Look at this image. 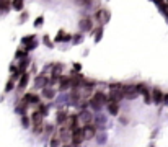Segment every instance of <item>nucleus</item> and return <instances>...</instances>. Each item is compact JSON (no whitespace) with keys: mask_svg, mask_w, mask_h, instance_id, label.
<instances>
[{"mask_svg":"<svg viewBox=\"0 0 168 147\" xmlns=\"http://www.w3.org/2000/svg\"><path fill=\"white\" fill-rule=\"evenodd\" d=\"M72 85V80L69 77H62L60 79V90H67Z\"/></svg>","mask_w":168,"mask_h":147,"instance_id":"9","label":"nucleus"},{"mask_svg":"<svg viewBox=\"0 0 168 147\" xmlns=\"http://www.w3.org/2000/svg\"><path fill=\"white\" fill-rule=\"evenodd\" d=\"M74 69H75V72H79L82 67H80V64H75V65H74Z\"/></svg>","mask_w":168,"mask_h":147,"instance_id":"28","label":"nucleus"},{"mask_svg":"<svg viewBox=\"0 0 168 147\" xmlns=\"http://www.w3.org/2000/svg\"><path fill=\"white\" fill-rule=\"evenodd\" d=\"M35 47H36V41L33 39V41H30V42H28L26 49H28V51H31V49H35Z\"/></svg>","mask_w":168,"mask_h":147,"instance_id":"19","label":"nucleus"},{"mask_svg":"<svg viewBox=\"0 0 168 147\" xmlns=\"http://www.w3.org/2000/svg\"><path fill=\"white\" fill-rule=\"evenodd\" d=\"M26 65H28V59H23V62L20 64V72H23V70H25Z\"/></svg>","mask_w":168,"mask_h":147,"instance_id":"21","label":"nucleus"},{"mask_svg":"<svg viewBox=\"0 0 168 147\" xmlns=\"http://www.w3.org/2000/svg\"><path fill=\"white\" fill-rule=\"evenodd\" d=\"M42 95H44L46 98H52L56 93H54V90H51V88H44L42 90Z\"/></svg>","mask_w":168,"mask_h":147,"instance_id":"14","label":"nucleus"},{"mask_svg":"<svg viewBox=\"0 0 168 147\" xmlns=\"http://www.w3.org/2000/svg\"><path fill=\"white\" fill-rule=\"evenodd\" d=\"M44 85H46V79H44V77H38V79H36V87H38V88H42Z\"/></svg>","mask_w":168,"mask_h":147,"instance_id":"15","label":"nucleus"},{"mask_svg":"<svg viewBox=\"0 0 168 147\" xmlns=\"http://www.w3.org/2000/svg\"><path fill=\"white\" fill-rule=\"evenodd\" d=\"M13 85H15V77H13V79L10 80V82H8V83H7V87H5V90H7V92H10V90L13 88Z\"/></svg>","mask_w":168,"mask_h":147,"instance_id":"18","label":"nucleus"},{"mask_svg":"<svg viewBox=\"0 0 168 147\" xmlns=\"http://www.w3.org/2000/svg\"><path fill=\"white\" fill-rule=\"evenodd\" d=\"M165 101H168V95H165Z\"/></svg>","mask_w":168,"mask_h":147,"instance_id":"29","label":"nucleus"},{"mask_svg":"<svg viewBox=\"0 0 168 147\" xmlns=\"http://www.w3.org/2000/svg\"><path fill=\"white\" fill-rule=\"evenodd\" d=\"M13 8H15L16 12L23 10V0H13Z\"/></svg>","mask_w":168,"mask_h":147,"instance_id":"13","label":"nucleus"},{"mask_svg":"<svg viewBox=\"0 0 168 147\" xmlns=\"http://www.w3.org/2000/svg\"><path fill=\"white\" fill-rule=\"evenodd\" d=\"M33 39H35V36H25L21 41L25 42V44H28V42H30V41H33Z\"/></svg>","mask_w":168,"mask_h":147,"instance_id":"22","label":"nucleus"},{"mask_svg":"<svg viewBox=\"0 0 168 147\" xmlns=\"http://www.w3.org/2000/svg\"><path fill=\"white\" fill-rule=\"evenodd\" d=\"M28 124H30V121H28V118L25 116V118H23V126H25V127H28Z\"/></svg>","mask_w":168,"mask_h":147,"instance_id":"25","label":"nucleus"},{"mask_svg":"<svg viewBox=\"0 0 168 147\" xmlns=\"http://www.w3.org/2000/svg\"><path fill=\"white\" fill-rule=\"evenodd\" d=\"M42 116H44V115H42L41 111H35V113H33V121H35V124L42 121Z\"/></svg>","mask_w":168,"mask_h":147,"instance_id":"11","label":"nucleus"},{"mask_svg":"<svg viewBox=\"0 0 168 147\" xmlns=\"http://www.w3.org/2000/svg\"><path fill=\"white\" fill-rule=\"evenodd\" d=\"M165 100V95H163L158 88H155L152 92V101H155V103H160V101H163Z\"/></svg>","mask_w":168,"mask_h":147,"instance_id":"5","label":"nucleus"},{"mask_svg":"<svg viewBox=\"0 0 168 147\" xmlns=\"http://www.w3.org/2000/svg\"><path fill=\"white\" fill-rule=\"evenodd\" d=\"M42 21H44V18H42V17L36 18V21H35V26H41V25H42Z\"/></svg>","mask_w":168,"mask_h":147,"instance_id":"24","label":"nucleus"},{"mask_svg":"<svg viewBox=\"0 0 168 147\" xmlns=\"http://www.w3.org/2000/svg\"><path fill=\"white\" fill-rule=\"evenodd\" d=\"M8 7V2L7 0H0V10H3V8Z\"/></svg>","mask_w":168,"mask_h":147,"instance_id":"23","label":"nucleus"},{"mask_svg":"<svg viewBox=\"0 0 168 147\" xmlns=\"http://www.w3.org/2000/svg\"><path fill=\"white\" fill-rule=\"evenodd\" d=\"M137 93H141V90H139V85H136V87H134V85H129V87H124V95H126V97H136Z\"/></svg>","mask_w":168,"mask_h":147,"instance_id":"3","label":"nucleus"},{"mask_svg":"<svg viewBox=\"0 0 168 147\" xmlns=\"http://www.w3.org/2000/svg\"><path fill=\"white\" fill-rule=\"evenodd\" d=\"M23 100H25L26 103H38V101H39V97L35 95V93H28V95L23 97Z\"/></svg>","mask_w":168,"mask_h":147,"instance_id":"8","label":"nucleus"},{"mask_svg":"<svg viewBox=\"0 0 168 147\" xmlns=\"http://www.w3.org/2000/svg\"><path fill=\"white\" fill-rule=\"evenodd\" d=\"M108 98H106V95H103V93H95L92 98H90V105H92V108H95V110H100L103 105H108Z\"/></svg>","mask_w":168,"mask_h":147,"instance_id":"1","label":"nucleus"},{"mask_svg":"<svg viewBox=\"0 0 168 147\" xmlns=\"http://www.w3.org/2000/svg\"><path fill=\"white\" fill-rule=\"evenodd\" d=\"M26 47H25V49H20V51H16V57H23V56H26Z\"/></svg>","mask_w":168,"mask_h":147,"instance_id":"20","label":"nucleus"},{"mask_svg":"<svg viewBox=\"0 0 168 147\" xmlns=\"http://www.w3.org/2000/svg\"><path fill=\"white\" fill-rule=\"evenodd\" d=\"M101 33H103V30H101V28H98V30L95 31V35H97V36H95V42H98L100 39H101Z\"/></svg>","mask_w":168,"mask_h":147,"instance_id":"17","label":"nucleus"},{"mask_svg":"<svg viewBox=\"0 0 168 147\" xmlns=\"http://www.w3.org/2000/svg\"><path fill=\"white\" fill-rule=\"evenodd\" d=\"M97 18H98V21L101 23V25H104V23H108V20H109V13L106 10H100L97 13Z\"/></svg>","mask_w":168,"mask_h":147,"instance_id":"6","label":"nucleus"},{"mask_svg":"<svg viewBox=\"0 0 168 147\" xmlns=\"http://www.w3.org/2000/svg\"><path fill=\"white\" fill-rule=\"evenodd\" d=\"M28 80H30V74H23L21 79H20V83H18V88H25Z\"/></svg>","mask_w":168,"mask_h":147,"instance_id":"10","label":"nucleus"},{"mask_svg":"<svg viewBox=\"0 0 168 147\" xmlns=\"http://www.w3.org/2000/svg\"><path fill=\"white\" fill-rule=\"evenodd\" d=\"M85 139V134H83V127H75L72 131V144L74 145H79L82 144V141Z\"/></svg>","mask_w":168,"mask_h":147,"instance_id":"2","label":"nucleus"},{"mask_svg":"<svg viewBox=\"0 0 168 147\" xmlns=\"http://www.w3.org/2000/svg\"><path fill=\"white\" fill-rule=\"evenodd\" d=\"M95 126L92 124V123H88V124H85L83 127V134H85V139H92V137L95 136Z\"/></svg>","mask_w":168,"mask_h":147,"instance_id":"4","label":"nucleus"},{"mask_svg":"<svg viewBox=\"0 0 168 147\" xmlns=\"http://www.w3.org/2000/svg\"><path fill=\"white\" fill-rule=\"evenodd\" d=\"M70 39H72V36H70V35H65V36H64V39H62V41H70Z\"/></svg>","mask_w":168,"mask_h":147,"instance_id":"27","label":"nucleus"},{"mask_svg":"<svg viewBox=\"0 0 168 147\" xmlns=\"http://www.w3.org/2000/svg\"><path fill=\"white\" fill-rule=\"evenodd\" d=\"M44 42H46V44L49 46V47L52 46V44H51V41H49V38H47V36H44Z\"/></svg>","mask_w":168,"mask_h":147,"instance_id":"26","label":"nucleus"},{"mask_svg":"<svg viewBox=\"0 0 168 147\" xmlns=\"http://www.w3.org/2000/svg\"><path fill=\"white\" fill-rule=\"evenodd\" d=\"M80 28H82V30H90V28H92V21L87 20V18H85V20H82L80 21Z\"/></svg>","mask_w":168,"mask_h":147,"instance_id":"12","label":"nucleus"},{"mask_svg":"<svg viewBox=\"0 0 168 147\" xmlns=\"http://www.w3.org/2000/svg\"><path fill=\"white\" fill-rule=\"evenodd\" d=\"M67 118H69V116H67L65 113H62V111H60V113H59V116H57V123L60 124L62 121H65V119H67Z\"/></svg>","mask_w":168,"mask_h":147,"instance_id":"16","label":"nucleus"},{"mask_svg":"<svg viewBox=\"0 0 168 147\" xmlns=\"http://www.w3.org/2000/svg\"><path fill=\"white\" fill-rule=\"evenodd\" d=\"M108 111L111 113V115H118V111H119V105H118V101H116V100L108 101Z\"/></svg>","mask_w":168,"mask_h":147,"instance_id":"7","label":"nucleus"}]
</instances>
